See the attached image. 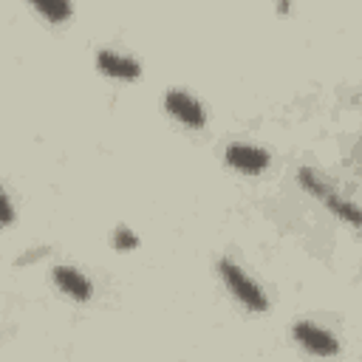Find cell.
<instances>
[{"mask_svg": "<svg viewBox=\"0 0 362 362\" xmlns=\"http://www.w3.org/2000/svg\"><path fill=\"white\" fill-rule=\"evenodd\" d=\"M164 107H167V113H170L175 122L187 124V127H192V130H198V127L206 124L204 105H201L192 93L181 90V88H170V90L164 93Z\"/></svg>", "mask_w": 362, "mask_h": 362, "instance_id": "cell-4", "label": "cell"}, {"mask_svg": "<svg viewBox=\"0 0 362 362\" xmlns=\"http://www.w3.org/2000/svg\"><path fill=\"white\" fill-rule=\"evenodd\" d=\"M0 209H3V226H11L14 223V201H11V192L8 189H3Z\"/></svg>", "mask_w": 362, "mask_h": 362, "instance_id": "cell-10", "label": "cell"}, {"mask_svg": "<svg viewBox=\"0 0 362 362\" xmlns=\"http://www.w3.org/2000/svg\"><path fill=\"white\" fill-rule=\"evenodd\" d=\"M297 181H300V187L308 192V195H314V198H320L334 215H339L345 223H351V226H362V206L359 204H354L351 198H345V195H339L317 170H311V167H303L300 173H297Z\"/></svg>", "mask_w": 362, "mask_h": 362, "instance_id": "cell-1", "label": "cell"}, {"mask_svg": "<svg viewBox=\"0 0 362 362\" xmlns=\"http://www.w3.org/2000/svg\"><path fill=\"white\" fill-rule=\"evenodd\" d=\"M291 334H294V339H297L308 354H314V356H337V354H339V339H337L328 328H322V325H317V322H311V320L294 322V325H291Z\"/></svg>", "mask_w": 362, "mask_h": 362, "instance_id": "cell-3", "label": "cell"}, {"mask_svg": "<svg viewBox=\"0 0 362 362\" xmlns=\"http://www.w3.org/2000/svg\"><path fill=\"white\" fill-rule=\"evenodd\" d=\"M223 158H226V164H229L232 170H238V173H243V175H260V173L269 167V161H272L263 147L249 144V141H235V144H229L226 153H223Z\"/></svg>", "mask_w": 362, "mask_h": 362, "instance_id": "cell-5", "label": "cell"}, {"mask_svg": "<svg viewBox=\"0 0 362 362\" xmlns=\"http://www.w3.org/2000/svg\"><path fill=\"white\" fill-rule=\"evenodd\" d=\"M113 246L122 249V252H127V249H136V246H139V238H136V232H130L127 226H119V229L113 232Z\"/></svg>", "mask_w": 362, "mask_h": 362, "instance_id": "cell-9", "label": "cell"}, {"mask_svg": "<svg viewBox=\"0 0 362 362\" xmlns=\"http://www.w3.org/2000/svg\"><path fill=\"white\" fill-rule=\"evenodd\" d=\"M34 8L51 23H65L74 14V6L65 0H34Z\"/></svg>", "mask_w": 362, "mask_h": 362, "instance_id": "cell-8", "label": "cell"}, {"mask_svg": "<svg viewBox=\"0 0 362 362\" xmlns=\"http://www.w3.org/2000/svg\"><path fill=\"white\" fill-rule=\"evenodd\" d=\"M96 68L105 74V76H113V79H124V82H133L141 76V65L139 59L122 54V51H113V48H102L96 54Z\"/></svg>", "mask_w": 362, "mask_h": 362, "instance_id": "cell-6", "label": "cell"}, {"mask_svg": "<svg viewBox=\"0 0 362 362\" xmlns=\"http://www.w3.org/2000/svg\"><path fill=\"white\" fill-rule=\"evenodd\" d=\"M51 277H54L57 288H59L62 294H68L71 300L85 303V300L93 294L90 280H88L79 269H74V266H54V269H51Z\"/></svg>", "mask_w": 362, "mask_h": 362, "instance_id": "cell-7", "label": "cell"}, {"mask_svg": "<svg viewBox=\"0 0 362 362\" xmlns=\"http://www.w3.org/2000/svg\"><path fill=\"white\" fill-rule=\"evenodd\" d=\"M218 272H221V277H223L226 288L232 291V297H235L243 308L257 311V314L269 308V297L263 294V288H260V286L249 277V272H246V269H240L235 260L223 257V260L218 263Z\"/></svg>", "mask_w": 362, "mask_h": 362, "instance_id": "cell-2", "label": "cell"}]
</instances>
